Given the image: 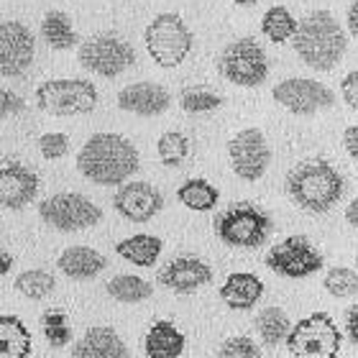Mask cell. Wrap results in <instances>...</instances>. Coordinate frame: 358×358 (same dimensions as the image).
Masks as SVG:
<instances>
[{
  "label": "cell",
  "instance_id": "obj_26",
  "mask_svg": "<svg viewBox=\"0 0 358 358\" xmlns=\"http://www.w3.org/2000/svg\"><path fill=\"white\" fill-rule=\"evenodd\" d=\"M177 200L185 205V208L194 210V213H210L215 210V205L220 202V192H217L215 185H210L208 179L194 177L187 179L185 185L177 189Z\"/></svg>",
  "mask_w": 358,
  "mask_h": 358
},
{
  "label": "cell",
  "instance_id": "obj_12",
  "mask_svg": "<svg viewBox=\"0 0 358 358\" xmlns=\"http://www.w3.org/2000/svg\"><path fill=\"white\" fill-rule=\"evenodd\" d=\"M271 95H274V100L282 105L284 110L302 115V118H310L315 113L328 110L336 103V92L328 85L310 80V77H289V80H282L279 85H274Z\"/></svg>",
  "mask_w": 358,
  "mask_h": 358
},
{
  "label": "cell",
  "instance_id": "obj_16",
  "mask_svg": "<svg viewBox=\"0 0 358 358\" xmlns=\"http://www.w3.org/2000/svg\"><path fill=\"white\" fill-rule=\"evenodd\" d=\"M41 179L21 162H0V208L23 210L36 200Z\"/></svg>",
  "mask_w": 358,
  "mask_h": 358
},
{
  "label": "cell",
  "instance_id": "obj_44",
  "mask_svg": "<svg viewBox=\"0 0 358 358\" xmlns=\"http://www.w3.org/2000/svg\"><path fill=\"white\" fill-rule=\"evenodd\" d=\"M233 6H241V8H251V6H256L259 0H231Z\"/></svg>",
  "mask_w": 358,
  "mask_h": 358
},
{
  "label": "cell",
  "instance_id": "obj_33",
  "mask_svg": "<svg viewBox=\"0 0 358 358\" xmlns=\"http://www.w3.org/2000/svg\"><path fill=\"white\" fill-rule=\"evenodd\" d=\"M179 105H182L185 113L200 115V113L217 110V108L223 105V97L208 87H187V90H182V95H179Z\"/></svg>",
  "mask_w": 358,
  "mask_h": 358
},
{
  "label": "cell",
  "instance_id": "obj_37",
  "mask_svg": "<svg viewBox=\"0 0 358 358\" xmlns=\"http://www.w3.org/2000/svg\"><path fill=\"white\" fill-rule=\"evenodd\" d=\"M26 108V100H23L18 92L8 87H0V120L3 118H10L15 113H21Z\"/></svg>",
  "mask_w": 358,
  "mask_h": 358
},
{
  "label": "cell",
  "instance_id": "obj_45",
  "mask_svg": "<svg viewBox=\"0 0 358 358\" xmlns=\"http://www.w3.org/2000/svg\"><path fill=\"white\" fill-rule=\"evenodd\" d=\"M356 266H358V256H356Z\"/></svg>",
  "mask_w": 358,
  "mask_h": 358
},
{
  "label": "cell",
  "instance_id": "obj_15",
  "mask_svg": "<svg viewBox=\"0 0 358 358\" xmlns=\"http://www.w3.org/2000/svg\"><path fill=\"white\" fill-rule=\"evenodd\" d=\"M113 208L128 223H149L164 210V194L151 182H123L113 194Z\"/></svg>",
  "mask_w": 358,
  "mask_h": 358
},
{
  "label": "cell",
  "instance_id": "obj_19",
  "mask_svg": "<svg viewBox=\"0 0 358 358\" xmlns=\"http://www.w3.org/2000/svg\"><path fill=\"white\" fill-rule=\"evenodd\" d=\"M75 358H131L126 341L108 325H95L83 333L72 348Z\"/></svg>",
  "mask_w": 358,
  "mask_h": 358
},
{
  "label": "cell",
  "instance_id": "obj_30",
  "mask_svg": "<svg viewBox=\"0 0 358 358\" xmlns=\"http://www.w3.org/2000/svg\"><path fill=\"white\" fill-rule=\"evenodd\" d=\"M13 287L26 299H46L57 289V276L46 268H26L15 276Z\"/></svg>",
  "mask_w": 358,
  "mask_h": 358
},
{
  "label": "cell",
  "instance_id": "obj_40",
  "mask_svg": "<svg viewBox=\"0 0 358 358\" xmlns=\"http://www.w3.org/2000/svg\"><path fill=\"white\" fill-rule=\"evenodd\" d=\"M345 333L358 345V305H351L345 310Z\"/></svg>",
  "mask_w": 358,
  "mask_h": 358
},
{
  "label": "cell",
  "instance_id": "obj_24",
  "mask_svg": "<svg viewBox=\"0 0 358 358\" xmlns=\"http://www.w3.org/2000/svg\"><path fill=\"white\" fill-rule=\"evenodd\" d=\"M34 336L18 315H0V358H29Z\"/></svg>",
  "mask_w": 358,
  "mask_h": 358
},
{
  "label": "cell",
  "instance_id": "obj_8",
  "mask_svg": "<svg viewBox=\"0 0 358 358\" xmlns=\"http://www.w3.org/2000/svg\"><path fill=\"white\" fill-rule=\"evenodd\" d=\"M77 62L90 75L115 80L136 64V49L118 34H95L80 44Z\"/></svg>",
  "mask_w": 358,
  "mask_h": 358
},
{
  "label": "cell",
  "instance_id": "obj_2",
  "mask_svg": "<svg viewBox=\"0 0 358 358\" xmlns=\"http://www.w3.org/2000/svg\"><path fill=\"white\" fill-rule=\"evenodd\" d=\"M292 44L305 67L315 72H330L343 62L348 36L330 10H313L297 23Z\"/></svg>",
  "mask_w": 358,
  "mask_h": 358
},
{
  "label": "cell",
  "instance_id": "obj_42",
  "mask_svg": "<svg viewBox=\"0 0 358 358\" xmlns=\"http://www.w3.org/2000/svg\"><path fill=\"white\" fill-rule=\"evenodd\" d=\"M345 220H348V223L358 231V194L348 202V208H345Z\"/></svg>",
  "mask_w": 358,
  "mask_h": 358
},
{
  "label": "cell",
  "instance_id": "obj_39",
  "mask_svg": "<svg viewBox=\"0 0 358 358\" xmlns=\"http://www.w3.org/2000/svg\"><path fill=\"white\" fill-rule=\"evenodd\" d=\"M343 149L353 162H358V126H348L343 131Z\"/></svg>",
  "mask_w": 358,
  "mask_h": 358
},
{
  "label": "cell",
  "instance_id": "obj_5",
  "mask_svg": "<svg viewBox=\"0 0 358 358\" xmlns=\"http://www.w3.org/2000/svg\"><path fill=\"white\" fill-rule=\"evenodd\" d=\"M271 231V215L254 202H236L215 217V236L231 248L264 246Z\"/></svg>",
  "mask_w": 358,
  "mask_h": 358
},
{
  "label": "cell",
  "instance_id": "obj_11",
  "mask_svg": "<svg viewBox=\"0 0 358 358\" xmlns=\"http://www.w3.org/2000/svg\"><path fill=\"white\" fill-rule=\"evenodd\" d=\"M266 266L284 279H307L325 266L322 254L307 236H287L266 254Z\"/></svg>",
  "mask_w": 358,
  "mask_h": 358
},
{
  "label": "cell",
  "instance_id": "obj_17",
  "mask_svg": "<svg viewBox=\"0 0 358 358\" xmlns=\"http://www.w3.org/2000/svg\"><path fill=\"white\" fill-rule=\"evenodd\" d=\"M159 284L174 294H192L213 282V268L197 256H177L159 268Z\"/></svg>",
  "mask_w": 358,
  "mask_h": 358
},
{
  "label": "cell",
  "instance_id": "obj_23",
  "mask_svg": "<svg viewBox=\"0 0 358 358\" xmlns=\"http://www.w3.org/2000/svg\"><path fill=\"white\" fill-rule=\"evenodd\" d=\"M162 251H164V241L159 236H151V233H136V236H128V238L115 243V254L123 262L134 264L138 268L154 266L159 262Z\"/></svg>",
  "mask_w": 358,
  "mask_h": 358
},
{
  "label": "cell",
  "instance_id": "obj_28",
  "mask_svg": "<svg viewBox=\"0 0 358 358\" xmlns=\"http://www.w3.org/2000/svg\"><path fill=\"white\" fill-rule=\"evenodd\" d=\"M292 330V322L289 317H287V313H284L282 307H264L262 313L256 315V333H259V338H262L266 345H279L287 341V336H289Z\"/></svg>",
  "mask_w": 358,
  "mask_h": 358
},
{
  "label": "cell",
  "instance_id": "obj_36",
  "mask_svg": "<svg viewBox=\"0 0 358 358\" xmlns=\"http://www.w3.org/2000/svg\"><path fill=\"white\" fill-rule=\"evenodd\" d=\"M38 154L46 159V162H57V159H64L69 154V136L59 134V131H49V134L38 136Z\"/></svg>",
  "mask_w": 358,
  "mask_h": 358
},
{
  "label": "cell",
  "instance_id": "obj_43",
  "mask_svg": "<svg viewBox=\"0 0 358 358\" xmlns=\"http://www.w3.org/2000/svg\"><path fill=\"white\" fill-rule=\"evenodd\" d=\"M10 268H13V256L0 248V276H6Z\"/></svg>",
  "mask_w": 358,
  "mask_h": 358
},
{
  "label": "cell",
  "instance_id": "obj_34",
  "mask_svg": "<svg viewBox=\"0 0 358 358\" xmlns=\"http://www.w3.org/2000/svg\"><path fill=\"white\" fill-rule=\"evenodd\" d=\"M322 287L328 292L330 297H338V299H345V297H353L358 292V271L348 266H333L325 274L322 279Z\"/></svg>",
  "mask_w": 358,
  "mask_h": 358
},
{
  "label": "cell",
  "instance_id": "obj_14",
  "mask_svg": "<svg viewBox=\"0 0 358 358\" xmlns=\"http://www.w3.org/2000/svg\"><path fill=\"white\" fill-rule=\"evenodd\" d=\"M36 57V36L21 21L0 23V77L26 75Z\"/></svg>",
  "mask_w": 358,
  "mask_h": 358
},
{
  "label": "cell",
  "instance_id": "obj_21",
  "mask_svg": "<svg viewBox=\"0 0 358 358\" xmlns=\"http://www.w3.org/2000/svg\"><path fill=\"white\" fill-rule=\"evenodd\" d=\"M105 266H108V259L92 246H69L57 259V268L67 279H75V282L95 279V276L103 274Z\"/></svg>",
  "mask_w": 358,
  "mask_h": 358
},
{
  "label": "cell",
  "instance_id": "obj_35",
  "mask_svg": "<svg viewBox=\"0 0 358 358\" xmlns=\"http://www.w3.org/2000/svg\"><path fill=\"white\" fill-rule=\"evenodd\" d=\"M215 358H264V356H262V348L254 343V338L233 336V338H225L223 343H220Z\"/></svg>",
  "mask_w": 358,
  "mask_h": 358
},
{
  "label": "cell",
  "instance_id": "obj_4",
  "mask_svg": "<svg viewBox=\"0 0 358 358\" xmlns=\"http://www.w3.org/2000/svg\"><path fill=\"white\" fill-rule=\"evenodd\" d=\"M146 52L162 69H174L189 57L194 36L179 13H159L143 31Z\"/></svg>",
  "mask_w": 358,
  "mask_h": 358
},
{
  "label": "cell",
  "instance_id": "obj_7",
  "mask_svg": "<svg viewBox=\"0 0 358 358\" xmlns=\"http://www.w3.org/2000/svg\"><path fill=\"white\" fill-rule=\"evenodd\" d=\"M284 343L292 358H338L343 333L328 313H313L292 325Z\"/></svg>",
  "mask_w": 358,
  "mask_h": 358
},
{
  "label": "cell",
  "instance_id": "obj_6",
  "mask_svg": "<svg viewBox=\"0 0 358 358\" xmlns=\"http://www.w3.org/2000/svg\"><path fill=\"white\" fill-rule=\"evenodd\" d=\"M97 87L83 77H57L46 80L36 87V105L38 110L49 115H87L97 108Z\"/></svg>",
  "mask_w": 358,
  "mask_h": 358
},
{
  "label": "cell",
  "instance_id": "obj_20",
  "mask_svg": "<svg viewBox=\"0 0 358 358\" xmlns=\"http://www.w3.org/2000/svg\"><path fill=\"white\" fill-rule=\"evenodd\" d=\"M264 297V282L251 271H233L220 287V299L236 313H248Z\"/></svg>",
  "mask_w": 358,
  "mask_h": 358
},
{
  "label": "cell",
  "instance_id": "obj_9",
  "mask_svg": "<svg viewBox=\"0 0 358 358\" xmlns=\"http://www.w3.org/2000/svg\"><path fill=\"white\" fill-rule=\"evenodd\" d=\"M217 69L231 85L262 87L268 77V57L264 46L251 36L236 38L217 57Z\"/></svg>",
  "mask_w": 358,
  "mask_h": 358
},
{
  "label": "cell",
  "instance_id": "obj_29",
  "mask_svg": "<svg viewBox=\"0 0 358 358\" xmlns=\"http://www.w3.org/2000/svg\"><path fill=\"white\" fill-rule=\"evenodd\" d=\"M297 23L299 21L289 13V8L271 6L262 18V34L271 44H284V41H289V38L294 36Z\"/></svg>",
  "mask_w": 358,
  "mask_h": 358
},
{
  "label": "cell",
  "instance_id": "obj_27",
  "mask_svg": "<svg viewBox=\"0 0 358 358\" xmlns=\"http://www.w3.org/2000/svg\"><path fill=\"white\" fill-rule=\"evenodd\" d=\"M105 292H108L115 302H120V305H138V302H146V299L154 294V287H151V282H146L143 276L118 274L105 284Z\"/></svg>",
  "mask_w": 358,
  "mask_h": 358
},
{
  "label": "cell",
  "instance_id": "obj_32",
  "mask_svg": "<svg viewBox=\"0 0 358 358\" xmlns=\"http://www.w3.org/2000/svg\"><path fill=\"white\" fill-rule=\"evenodd\" d=\"M189 138L185 134H179V131H166V134L159 136L157 141V154L162 159V164L164 166H182L189 159Z\"/></svg>",
  "mask_w": 358,
  "mask_h": 358
},
{
  "label": "cell",
  "instance_id": "obj_10",
  "mask_svg": "<svg viewBox=\"0 0 358 358\" xmlns=\"http://www.w3.org/2000/svg\"><path fill=\"white\" fill-rule=\"evenodd\" d=\"M38 217L59 233H80L95 228L103 220V210L80 192H57L38 202Z\"/></svg>",
  "mask_w": 358,
  "mask_h": 358
},
{
  "label": "cell",
  "instance_id": "obj_25",
  "mask_svg": "<svg viewBox=\"0 0 358 358\" xmlns=\"http://www.w3.org/2000/svg\"><path fill=\"white\" fill-rule=\"evenodd\" d=\"M41 38L54 52H69L80 46V36L72 26V18L64 10H49L41 18Z\"/></svg>",
  "mask_w": 358,
  "mask_h": 358
},
{
  "label": "cell",
  "instance_id": "obj_41",
  "mask_svg": "<svg viewBox=\"0 0 358 358\" xmlns=\"http://www.w3.org/2000/svg\"><path fill=\"white\" fill-rule=\"evenodd\" d=\"M345 23H348V34L358 41V0H353L345 13Z\"/></svg>",
  "mask_w": 358,
  "mask_h": 358
},
{
  "label": "cell",
  "instance_id": "obj_1",
  "mask_svg": "<svg viewBox=\"0 0 358 358\" xmlns=\"http://www.w3.org/2000/svg\"><path fill=\"white\" fill-rule=\"evenodd\" d=\"M141 166L138 149L120 134H92L77 154V172L97 187H120Z\"/></svg>",
  "mask_w": 358,
  "mask_h": 358
},
{
  "label": "cell",
  "instance_id": "obj_18",
  "mask_svg": "<svg viewBox=\"0 0 358 358\" xmlns=\"http://www.w3.org/2000/svg\"><path fill=\"white\" fill-rule=\"evenodd\" d=\"M172 105V95L164 85L151 83V80H143V83L126 85V87L118 92V108L123 113H131V115H138V118H157V115H164Z\"/></svg>",
  "mask_w": 358,
  "mask_h": 358
},
{
  "label": "cell",
  "instance_id": "obj_22",
  "mask_svg": "<svg viewBox=\"0 0 358 358\" xmlns=\"http://www.w3.org/2000/svg\"><path fill=\"white\" fill-rule=\"evenodd\" d=\"M187 348L185 333L172 320H157L143 336L146 358H179Z\"/></svg>",
  "mask_w": 358,
  "mask_h": 358
},
{
  "label": "cell",
  "instance_id": "obj_3",
  "mask_svg": "<svg viewBox=\"0 0 358 358\" xmlns=\"http://www.w3.org/2000/svg\"><path fill=\"white\" fill-rule=\"evenodd\" d=\"M287 194L299 210L322 215L333 210L343 197V177L325 159H305L287 174Z\"/></svg>",
  "mask_w": 358,
  "mask_h": 358
},
{
  "label": "cell",
  "instance_id": "obj_38",
  "mask_svg": "<svg viewBox=\"0 0 358 358\" xmlns=\"http://www.w3.org/2000/svg\"><path fill=\"white\" fill-rule=\"evenodd\" d=\"M341 95H343L348 108L358 110V69H353V72H348V75L343 77V83H341Z\"/></svg>",
  "mask_w": 358,
  "mask_h": 358
},
{
  "label": "cell",
  "instance_id": "obj_31",
  "mask_svg": "<svg viewBox=\"0 0 358 358\" xmlns=\"http://www.w3.org/2000/svg\"><path fill=\"white\" fill-rule=\"evenodd\" d=\"M41 333H44V341L49 343V348H54V351L69 345V341H72V325H69L67 313L59 310V307L44 310L41 313Z\"/></svg>",
  "mask_w": 358,
  "mask_h": 358
},
{
  "label": "cell",
  "instance_id": "obj_13",
  "mask_svg": "<svg viewBox=\"0 0 358 358\" xmlns=\"http://www.w3.org/2000/svg\"><path fill=\"white\" fill-rule=\"evenodd\" d=\"M228 159L233 174L243 182H259L268 172L271 149L259 128H243L228 141Z\"/></svg>",
  "mask_w": 358,
  "mask_h": 358
}]
</instances>
